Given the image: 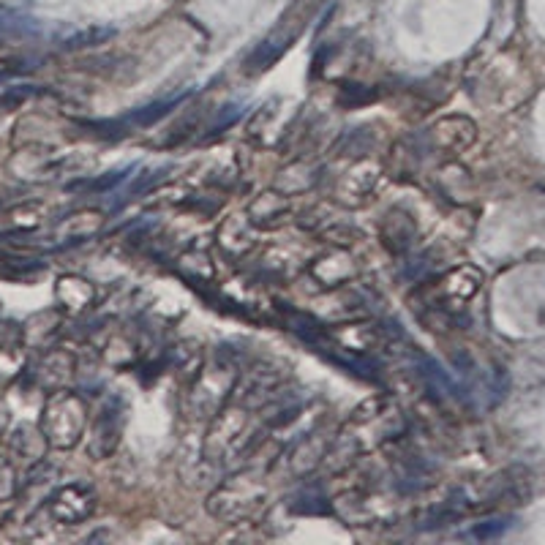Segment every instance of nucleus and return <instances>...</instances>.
Returning a JSON list of instances; mask_svg holds the SVG:
<instances>
[{"label": "nucleus", "instance_id": "nucleus-1", "mask_svg": "<svg viewBox=\"0 0 545 545\" xmlns=\"http://www.w3.org/2000/svg\"><path fill=\"white\" fill-rule=\"evenodd\" d=\"M407 431V420L401 409L390 398L379 396L357 407L347 426L341 428L327 447L325 469L330 472H347L357 458L371 453L374 447L385 445L387 439H396Z\"/></svg>", "mask_w": 545, "mask_h": 545}, {"label": "nucleus", "instance_id": "nucleus-2", "mask_svg": "<svg viewBox=\"0 0 545 545\" xmlns=\"http://www.w3.org/2000/svg\"><path fill=\"white\" fill-rule=\"evenodd\" d=\"M268 480L257 469H240L229 475L216 491H210L205 510L224 524H243L259 516L268 505Z\"/></svg>", "mask_w": 545, "mask_h": 545}, {"label": "nucleus", "instance_id": "nucleus-3", "mask_svg": "<svg viewBox=\"0 0 545 545\" xmlns=\"http://www.w3.org/2000/svg\"><path fill=\"white\" fill-rule=\"evenodd\" d=\"M254 447L251 439V409L229 398L216 415L210 417L208 434L202 442V458L208 464H229L243 458Z\"/></svg>", "mask_w": 545, "mask_h": 545}, {"label": "nucleus", "instance_id": "nucleus-4", "mask_svg": "<svg viewBox=\"0 0 545 545\" xmlns=\"http://www.w3.org/2000/svg\"><path fill=\"white\" fill-rule=\"evenodd\" d=\"M240 363L238 357L229 355L224 349H218L213 360H205V366L199 368V374L189 382V398H186V409L191 417H213L218 409L227 404L238 382Z\"/></svg>", "mask_w": 545, "mask_h": 545}, {"label": "nucleus", "instance_id": "nucleus-5", "mask_svg": "<svg viewBox=\"0 0 545 545\" xmlns=\"http://www.w3.org/2000/svg\"><path fill=\"white\" fill-rule=\"evenodd\" d=\"M88 423V404L71 390H58V393H50L41 409L39 428L52 450H71L80 445Z\"/></svg>", "mask_w": 545, "mask_h": 545}, {"label": "nucleus", "instance_id": "nucleus-6", "mask_svg": "<svg viewBox=\"0 0 545 545\" xmlns=\"http://www.w3.org/2000/svg\"><path fill=\"white\" fill-rule=\"evenodd\" d=\"M123 428H126V404L118 396H107L90 423L88 445H85L88 456L93 461H107L115 456L123 439Z\"/></svg>", "mask_w": 545, "mask_h": 545}, {"label": "nucleus", "instance_id": "nucleus-7", "mask_svg": "<svg viewBox=\"0 0 545 545\" xmlns=\"http://www.w3.org/2000/svg\"><path fill=\"white\" fill-rule=\"evenodd\" d=\"M333 442V436L325 434V431H317L311 428L306 434L295 439L292 445L281 453V472L289 477V480H306L314 472H319V466L325 464L327 447Z\"/></svg>", "mask_w": 545, "mask_h": 545}, {"label": "nucleus", "instance_id": "nucleus-8", "mask_svg": "<svg viewBox=\"0 0 545 545\" xmlns=\"http://www.w3.org/2000/svg\"><path fill=\"white\" fill-rule=\"evenodd\" d=\"M284 379L287 377H284V371H278L276 363H254L246 371L240 368L232 401H238L248 409H262L284 387Z\"/></svg>", "mask_w": 545, "mask_h": 545}, {"label": "nucleus", "instance_id": "nucleus-9", "mask_svg": "<svg viewBox=\"0 0 545 545\" xmlns=\"http://www.w3.org/2000/svg\"><path fill=\"white\" fill-rule=\"evenodd\" d=\"M96 507H99V494L85 480L60 486L47 499V510H50L52 521H58L63 526H77L82 521H88L96 513Z\"/></svg>", "mask_w": 545, "mask_h": 545}, {"label": "nucleus", "instance_id": "nucleus-10", "mask_svg": "<svg viewBox=\"0 0 545 545\" xmlns=\"http://www.w3.org/2000/svg\"><path fill=\"white\" fill-rule=\"evenodd\" d=\"M379 172H382L379 161L368 159V156L357 159L355 164L338 178V183L333 186V191H330V197H333V202H338L341 208L357 210L371 194H374V189H377Z\"/></svg>", "mask_w": 545, "mask_h": 545}, {"label": "nucleus", "instance_id": "nucleus-11", "mask_svg": "<svg viewBox=\"0 0 545 545\" xmlns=\"http://www.w3.org/2000/svg\"><path fill=\"white\" fill-rule=\"evenodd\" d=\"M28 374L30 385L39 387L50 396V393L66 390L71 385V379L77 377V357L63 347H47Z\"/></svg>", "mask_w": 545, "mask_h": 545}, {"label": "nucleus", "instance_id": "nucleus-12", "mask_svg": "<svg viewBox=\"0 0 545 545\" xmlns=\"http://www.w3.org/2000/svg\"><path fill=\"white\" fill-rule=\"evenodd\" d=\"M308 276L314 278L322 289H341L360 278V265L347 248L333 246L322 251L317 259H311Z\"/></svg>", "mask_w": 545, "mask_h": 545}, {"label": "nucleus", "instance_id": "nucleus-13", "mask_svg": "<svg viewBox=\"0 0 545 545\" xmlns=\"http://www.w3.org/2000/svg\"><path fill=\"white\" fill-rule=\"evenodd\" d=\"M216 246L218 251L224 254L232 262H240L246 259L254 246H257V238H254V227L251 221L243 213H232V216L221 218V224L216 227Z\"/></svg>", "mask_w": 545, "mask_h": 545}, {"label": "nucleus", "instance_id": "nucleus-14", "mask_svg": "<svg viewBox=\"0 0 545 545\" xmlns=\"http://www.w3.org/2000/svg\"><path fill=\"white\" fill-rule=\"evenodd\" d=\"M104 227V213L96 208H82L77 213H71L60 221L55 232H52L47 248L60 246H77V243H88L90 238H96Z\"/></svg>", "mask_w": 545, "mask_h": 545}, {"label": "nucleus", "instance_id": "nucleus-15", "mask_svg": "<svg viewBox=\"0 0 545 545\" xmlns=\"http://www.w3.org/2000/svg\"><path fill=\"white\" fill-rule=\"evenodd\" d=\"M246 216L254 229L268 232V229L284 227L289 216H292V197L273 186V189L262 191L259 197H254V202L248 205Z\"/></svg>", "mask_w": 545, "mask_h": 545}, {"label": "nucleus", "instance_id": "nucleus-16", "mask_svg": "<svg viewBox=\"0 0 545 545\" xmlns=\"http://www.w3.org/2000/svg\"><path fill=\"white\" fill-rule=\"evenodd\" d=\"M99 298L96 287L90 284L88 278L77 276V273H63L55 281V303H58L60 314L66 317H80L88 308H93Z\"/></svg>", "mask_w": 545, "mask_h": 545}, {"label": "nucleus", "instance_id": "nucleus-17", "mask_svg": "<svg viewBox=\"0 0 545 545\" xmlns=\"http://www.w3.org/2000/svg\"><path fill=\"white\" fill-rule=\"evenodd\" d=\"M379 235H382V246H385L390 254H407L417 240L415 216H412L407 208H390L385 216H382Z\"/></svg>", "mask_w": 545, "mask_h": 545}, {"label": "nucleus", "instance_id": "nucleus-18", "mask_svg": "<svg viewBox=\"0 0 545 545\" xmlns=\"http://www.w3.org/2000/svg\"><path fill=\"white\" fill-rule=\"evenodd\" d=\"M472 137H475V129H469V123L461 118L439 120L426 131L428 148L436 150V153H445V156H453L461 148H466Z\"/></svg>", "mask_w": 545, "mask_h": 545}, {"label": "nucleus", "instance_id": "nucleus-19", "mask_svg": "<svg viewBox=\"0 0 545 545\" xmlns=\"http://www.w3.org/2000/svg\"><path fill=\"white\" fill-rule=\"evenodd\" d=\"M172 268L178 273L183 281H189L194 287H210L213 278H216V265H213V257H210L208 248L202 246H191L189 251H183Z\"/></svg>", "mask_w": 545, "mask_h": 545}, {"label": "nucleus", "instance_id": "nucleus-20", "mask_svg": "<svg viewBox=\"0 0 545 545\" xmlns=\"http://www.w3.org/2000/svg\"><path fill=\"white\" fill-rule=\"evenodd\" d=\"M330 338L341 344L349 352L357 355H368L371 349H377L385 341V330L371 322H355V325H341L338 330H327Z\"/></svg>", "mask_w": 545, "mask_h": 545}, {"label": "nucleus", "instance_id": "nucleus-21", "mask_svg": "<svg viewBox=\"0 0 545 545\" xmlns=\"http://www.w3.org/2000/svg\"><path fill=\"white\" fill-rule=\"evenodd\" d=\"M60 333V314L58 308L55 311H41L36 317H30L25 325L20 327V338L25 347L47 349L52 347V341L58 338Z\"/></svg>", "mask_w": 545, "mask_h": 545}, {"label": "nucleus", "instance_id": "nucleus-22", "mask_svg": "<svg viewBox=\"0 0 545 545\" xmlns=\"http://www.w3.org/2000/svg\"><path fill=\"white\" fill-rule=\"evenodd\" d=\"M9 445H11V453H14L17 458H22V461L30 466L44 461L47 450H50L47 439H44V434H41V428L28 426V423H22V426L14 428Z\"/></svg>", "mask_w": 545, "mask_h": 545}, {"label": "nucleus", "instance_id": "nucleus-23", "mask_svg": "<svg viewBox=\"0 0 545 545\" xmlns=\"http://www.w3.org/2000/svg\"><path fill=\"white\" fill-rule=\"evenodd\" d=\"M477 284H480V276H477V270L461 268L456 273H447L436 281L434 292L442 298L445 306H453V303H464L469 295H475Z\"/></svg>", "mask_w": 545, "mask_h": 545}, {"label": "nucleus", "instance_id": "nucleus-24", "mask_svg": "<svg viewBox=\"0 0 545 545\" xmlns=\"http://www.w3.org/2000/svg\"><path fill=\"white\" fill-rule=\"evenodd\" d=\"M319 172H322L319 164H314V161H308V159H300L295 161V164H289V167L281 172L276 189H281L284 194H289V197H292V194L311 191L319 183V178H322Z\"/></svg>", "mask_w": 545, "mask_h": 545}, {"label": "nucleus", "instance_id": "nucleus-25", "mask_svg": "<svg viewBox=\"0 0 545 545\" xmlns=\"http://www.w3.org/2000/svg\"><path fill=\"white\" fill-rule=\"evenodd\" d=\"M25 371H28V347L22 344V338L0 341V387L11 385Z\"/></svg>", "mask_w": 545, "mask_h": 545}, {"label": "nucleus", "instance_id": "nucleus-26", "mask_svg": "<svg viewBox=\"0 0 545 545\" xmlns=\"http://www.w3.org/2000/svg\"><path fill=\"white\" fill-rule=\"evenodd\" d=\"M172 366L178 368V374L183 379H194L199 374V368L205 366V352L194 344V341H180L172 349Z\"/></svg>", "mask_w": 545, "mask_h": 545}, {"label": "nucleus", "instance_id": "nucleus-27", "mask_svg": "<svg viewBox=\"0 0 545 545\" xmlns=\"http://www.w3.org/2000/svg\"><path fill=\"white\" fill-rule=\"evenodd\" d=\"M292 513H300V516H319V513H330V502L327 496L319 491V488H300L298 494L292 496Z\"/></svg>", "mask_w": 545, "mask_h": 545}, {"label": "nucleus", "instance_id": "nucleus-28", "mask_svg": "<svg viewBox=\"0 0 545 545\" xmlns=\"http://www.w3.org/2000/svg\"><path fill=\"white\" fill-rule=\"evenodd\" d=\"M186 99V93H178V96H172V99H161L156 104H148V107L137 109L134 115L126 118V126H153L156 120H161L167 115L169 109H175L180 101Z\"/></svg>", "mask_w": 545, "mask_h": 545}, {"label": "nucleus", "instance_id": "nucleus-29", "mask_svg": "<svg viewBox=\"0 0 545 545\" xmlns=\"http://www.w3.org/2000/svg\"><path fill=\"white\" fill-rule=\"evenodd\" d=\"M36 33H39V25L33 20H25L17 14H0V47L11 39H28Z\"/></svg>", "mask_w": 545, "mask_h": 545}, {"label": "nucleus", "instance_id": "nucleus-30", "mask_svg": "<svg viewBox=\"0 0 545 545\" xmlns=\"http://www.w3.org/2000/svg\"><path fill=\"white\" fill-rule=\"evenodd\" d=\"M6 216H9V232H30L41 224L44 210L39 205H20V208H11Z\"/></svg>", "mask_w": 545, "mask_h": 545}, {"label": "nucleus", "instance_id": "nucleus-31", "mask_svg": "<svg viewBox=\"0 0 545 545\" xmlns=\"http://www.w3.org/2000/svg\"><path fill=\"white\" fill-rule=\"evenodd\" d=\"M377 99V93L366 85H344L341 93H338V104L341 107H363V104H371Z\"/></svg>", "mask_w": 545, "mask_h": 545}, {"label": "nucleus", "instance_id": "nucleus-32", "mask_svg": "<svg viewBox=\"0 0 545 545\" xmlns=\"http://www.w3.org/2000/svg\"><path fill=\"white\" fill-rule=\"evenodd\" d=\"M20 491V483H17V472H14V464L0 458V502H9Z\"/></svg>", "mask_w": 545, "mask_h": 545}, {"label": "nucleus", "instance_id": "nucleus-33", "mask_svg": "<svg viewBox=\"0 0 545 545\" xmlns=\"http://www.w3.org/2000/svg\"><path fill=\"white\" fill-rule=\"evenodd\" d=\"M131 169L134 167H126V169H118V172H107V175H104V178H99V180H88V183H85V180H80V183H74V189H82V191H107V189H112V186H115V183H120V180L126 178V175H129Z\"/></svg>", "mask_w": 545, "mask_h": 545}, {"label": "nucleus", "instance_id": "nucleus-34", "mask_svg": "<svg viewBox=\"0 0 545 545\" xmlns=\"http://www.w3.org/2000/svg\"><path fill=\"white\" fill-rule=\"evenodd\" d=\"M240 115H243V107H240V104H232V107L221 109V112L216 115V120H213V123L208 126V131H205V139L221 134V131L227 129V126H232V123H235Z\"/></svg>", "mask_w": 545, "mask_h": 545}, {"label": "nucleus", "instance_id": "nucleus-35", "mask_svg": "<svg viewBox=\"0 0 545 545\" xmlns=\"http://www.w3.org/2000/svg\"><path fill=\"white\" fill-rule=\"evenodd\" d=\"M167 175H169V167L153 169V172H148V175H145V178L139 180V183H134V186H131L129 197H137V194H142V191H145V194H148V191L156 189V186H159V183H164V180H167Z\"/></svg>", "mask_w": 545, "mask_h": 545}, {"label": "nucleus", "instance_id": "nucleus-36", "mask_svg": "<svg viewBox=\"0 0 545 545\" xmlns=\"http://www.w3.org/2000/svg\"><path fill=\"white\" fill-rule=\"evenodd\" d=\"M507 529V524L505 521H488V524H480L475 529V532H472V535L477 537V540H488V537H496V535H502V532H505Z\"/></svg>", "mask_w": 545, "mask_h": 545}, {"label": "nucleus", "instance_id": "nucleus-37", "mask_svg": "<svg viewBox=\"0 0 545 545\" xmlns=\"http://www.w3.org/2000/svg\"><path fill=\"white\" fill-rule=\"evenodd\" d=\"M30 93H33V90L25 88V85H20V88H11L9 96H3V99H0V107H17V104H22V101L28 99Z\"/></svg>", "mask_w": 545, "mask_h": 545}, {"label": "nucleus", "instance_id": "nucleus-38", "mask_svg": "<svg viewBox=\"0 0 545 545\" xmlns=\"http://www.w3.org/2000/svg\"><path fill=\"white\" fill-rule=\"evenodd\" d=\"M9 423H11V412H9V404L0 398V436L9 431Z\"/></svg>", "mask_w": 545, "mask_h": 545}]
</instances>
